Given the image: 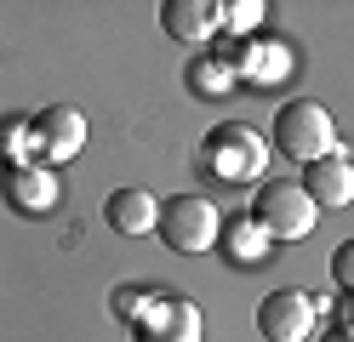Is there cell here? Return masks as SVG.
I'll return each instance as SVG.
<instances>
[{
	"label": "cell",
	"instance_id": "obj_1",
	"mask_svg": "<svg viewBox=\"0 0 354 342\" xmlns=\"http://www.w3.org/2000/svg\"><path fill=\"white\" fill-rule=\"evenodd\" d=\"M269 143H274V154L297 160V166H315V160L337 154V120H331L326 103H315V97H286L274 108Z\"/></svg>",
	"mask_w": 354,
	"mask_h": 342
},
{
	"label": "cell",
	"instance_id": "obj_2",
	"mask_svg": "<svg viewBox=\"0 0 354 342\" xmlns=\"http://www.w3.org/2000/svg\"><path fill=\"white\" fill-rule=\"evenodd\" d=\"M201 166L212 177H223V182H257L263 166H269V137L257 126H246V120H223V126L206 131Z\"/></svg>",
	"mask_w": 354,
	"mask_h": 342
},
{
	"label": "cell",
	"instance_id": "obj_3",
	"mask_svg": "<svg viewBox=\"0 0 354 342\" xmlns=\"http://www.w3.org/2000/svg\"><path fill=\"white\" fill-rule=\"evenodd\" d=\"M315 217H320V205L308 200L303 182H292V177H269L252 194V222L269 240H308L315 234Z\"/></svg>",
	"mask_w": 354,
	"mask_h": 342
},
{
	"label": "cell",
	"instance_id": "obj_4",
	"mask_svg": "<svg viewBox=\"0 0 354 342\" xmlns=\"http://www.w3.org/2000/svg\"><path fill=\"white\" fill-rule=\"evenodd\" d=\"M154 234H160V245L171 251H212L217 234H223V217H217V205L206 194H171L160 205V222H154Z\"/></svg>",
	"mask_w": 354,
	"mask_h": 342
},
{
	"label": "cell",
	"instance_id": "obj_5",
	"mask_svg": "<svg viewBox=\"0 0 354 342\" xmlns=\"http://www.w3.org/2000/svg\"><path fill=\"white\" fill-rule=\"evenodd\" d=\"M86 149V114L69 108V103H52V108H40L35 120H29V166H40V160H75Z\"/></svg>",
	"mask_w": 354,
	"mask_h": 342
},
{
	"label": "cell",
	"instance_id": "obj_6",
	"mask_svg": "<svg viewBox=\"0 0 354 342\" xmlns=\"http://www.w3.org/2000/svg\"><path fill=\"white\" fill-rule=\"evenodd\" d=\"M315 319H320V303L303 291H269L257 303V331L269 342H303L315 336Z\"/></svg>",
	"mask_w": 354,
	"mask_h": 342
},
{
	"label": "cell",
	"instance_id": "obj_7",
	"mask_svg": "<svg viewBox=\"0 0 354 342\" xmlns=\"http://www.w3.org/2000/svg\"><path fill=\"white\" fill-rule=\"evenodd\" d=\"M131 342H201V308L189 296H166L154 303L138 325H131Z\"/></svg>",
	"mask_w": 354,
	"mask_h": 342
},
{
	"label": "cell",
	"instance_id": "obj_8",
	"mask_svg": "<svg viewBox=\"0 0 354 342\" xmlns=\"http://www.w3.org/2000/svg\"><path fill=\"white\" fill-rule=\"evenodd\" d=\"M0 194H6V205L24 211V217H46V211H57V200H63L57 177L46 166H6L0 171Z\"/></svg>",
	"mask_w": 354,
	"mask_h": 342
},
{
	"label": "cell",
	"instance_id": "obj_9",
	"mask_svg": "<svg viewBox=\"0 0 354 342\" xmlns=\"http://www.w3.org/2000/svg\"><path fill=\"white\" fill-rule=\"evenodd\" d=\"M303 194L320 211H343V205H354V166L343 154H326L315 166H303Z\"/></svg>",
	"mask_w": 354,
	"mask_h": 342
},
{
	"label": "cell",
	"instance_id": "obj_10",
	"mask_svg": "<svg viewBox=\"0 0 354 342\" xmlns=\"http://www.w3.org/2000/svg\"><path fill=\"white\" fill-rule=\"evenodd\" d=\"M103 222L115 228V234H126V240H143V234H154V222H160V200L149 189H115L103 200Z\"/></svg>",
	"mask_w": 354,
	"mask_h": 342
},
{
	"label": "cell",
	"instance_id": "obj_11",
	"mask_svg": "<svg viewBox=\"0 0 354 342\" xmlns=\"http://www.w3.org/2000/svg\"><path fill=\"white\" fill-rule=\"evenodd\" d=\"M160 29L171 40H183V46H201L217 29V12L206 6V0H166V6H160Z\"/></svg>",
	"mask_w": 354,
	"mask_h": 342
},
{
	"label": "cell",
	"instance_id": "obj_12",
	"mask_svg": "<svg viewBox=\"0 0 354 342\" xmlns=\"http://www.w3.org/2000/svg\"><path fill=\"white\" fill-rule=\"evenodd\" d=\"M229 68L234 75H246V80H269V75H286V46H263V40H252V46H240V57H229Z\"/></svg>",
	"mask_w": 354,
	"mask_h": 342
},
{
	"label": "cell",
	"instance_id": "obj_13",
	"mask_svg": "<svg viewBox=\"0 0 354 342\" xmlns=\"http://www.w3.org/2000/svg\"><path fill=\"white\" fill-rule=\"evenodd\" d=\"M183 80H189L194 97H223V91L234 86V68H229V57H194Z\"/></svg>",
	"mask_w": 354,
	"mask_h": 342
},
{
	"label": "cell",
	"instance_id": "obj_14",
	"mask_svg": "<svg viewBox=\"0 0 354 342\" xmlns=\"http://www.w3.org/2000/svg\"><path fill=\"white\" fill-rule=\"evenodd\" d=\"M223 240H229V251H234V263H257L263 251H269V234H263L252 217H229V222H223Z\"/></svg>",
	"mask_w": 354,
	"mask_h": 342
},
{
	"label": "cell",
	"instance_id": "obj_15",
	"mask_svg": "<svg viewBox=\"0 0 354 342\" xmlns=\"http://www.w3.org/2000/svg\"><path fill=\"white\" fill-rule=\"evenodd\" d=\"M154 303H160V291H154V285H120L109 308H115V319H126V325H138V319H143V314H149Z\"/></svg>",
	"mask_w": 354,
	"mask_h": 342
},
{
	"label": "cell",
	"instance_id": "obj_16",
	"mask_svg": "<svg viewBox=\"0 0 354 342\" xmlns=\"http://www.w3.org/2000/svg\"><path fill=\"white\" fill-rule=\"evenodd\" d=\"M0 160H6V166H29V120L24 114L0 120Z\"/></svg>",
	"mask_w": 354,
	"mask_h": 342
},
{
	"label": "cell",
	"instance_id": "obj_17",
	"mask_svg": "<svg viewBox=\"0 0 354 342\" xmlns=\"http://www.w3.org/2000/svg\"><path fill=\"white\" fill-rule=\"evenodd\" d=\"M212 12H217V23H223V29H252V23L263 17L257 0H234V6H212Z\"/></svg>",
	"mask_w": 354,
	"mask_h": 342
},
{
	"label": "cell",
	"instance_id": "obj_18",
	"mask_svg": "<svg viewBox=\"0 0 354 342\" xmlns=\"http://www.w3.org/2000/svg\"><path fill=\"white\" fill-rule=\"evenodd\" d=\"M331 280H337V285L354 296V240H343L337 251H331Z\"/></svg>",
	"mask_w": 354,
	"mask_h": 342
},
{
	"label": "cell",
	"instance_id": "obj_19",
	"mask_svg": "<svg viewBox=\"0 0 354 342\" xmlns=\"http://www.w3.org/2000/svg\"><path fill=\"white\" fill-rule=\"evenodd\" d=\"M320 342H354V331H326Z\"/></svg>",
	"mask_w": 354,
	"mask_h": 342
},
{
	"label": "cell",
	"instance_id": "obj_20",
	"mask_svg": "<svg viewBox=\"0 0 354 342\" xmlns=\"http://www.w3.org/2000/svg\"><path fill=\"white\" fill-rule=\"evenodd\" d=\"M343 331H354V296H348V314H343Z\"/></svg>",
	"mask_w": 354,
	"mask_h": 342
}]
</instances>
